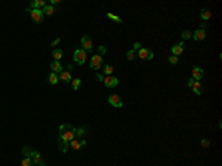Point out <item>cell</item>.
<instances>
[{
	"label": "cell",
	"instance_id": "1",
	"mask_svg": "<svg viewBox=\"0 0 222 166\" xmlns=\"http://www.w3.org/2000/svg\"><path fill=\"white\" fill-rule=\"evenodd\" d=\"M76 136V128L70 123H64L59 126V138L67 141V142H71Z\"/></svg>",
	"mask_w": 222,
	"mask_h": 166
},
{
	"label": "cell",
	"instance_id": "2",
	"mask_svg": "<svg viewBox=\"0 0 222 166\" xmlns=\"http://www.w3.org/2000/svg\"><path fill=\"white\" fill-rule=\"evenodd\" d=\"M108 102L113 105V107H116V108H120V107H123V99L120 98V95L119 94H111L110 96H108Z\"/></svg>",
	"mask_w": 222,
	"mask_h": 166
},
{
	"label": "cell",
	"instance_id": "3",
	"mask_svg": "<svg viewBox=\"0 0 222 166\" xmlns=\"http://www.w3.org/2000/svg\"><path fill=\"white\" fill-rule=\"evenodd\" d=\"M74 61H76V64L83 65V64L86 62V51H83V49H77V51L74 52Z\"/></svg>",
	"mask_w": 222,
	"mask_h": 166
},
{
	"label": "cell",
	"instance_id": "4",
	"mask_svg": "<svg viewBox=\"0 0 222 166\" xmlns=\"http://www.w3.org/2000/svg\"><path fill=\"white\" fill-rule=\"evenodd\" d=\"M30 157H31V160H33V165H36V166H45V165H46L45 160H43V157H42V154H40L39 151H31V153H30Z\"/></svg>",
	"mask_w": 222,
	"mask_h": 166
},
{
	"label": "cell",
	"instance_id": "5",
	"mask_svg": "<svg viewBox=\"0 0 222 166\" xmlns=\"http://www.w3.org/2000/svg\"><path fill=\"white\" fill-rule=\"evenodd\" d=\"M27 12L30 14V17L33 18V21H36V22H42L43 21V12L40 11V9H27Z\"/></svg>",
	"mask_w": 222,
	"mask_h": 166
},
{
	"label": "cell",
	"instance_id": "6",
	"mask_svg": "<svg viewBox=\"0 0 222 166\" xmlns=\"http://www.w3.org/2000/svg\"><path fill=\"white\" fill-rule=\"evenodd\" d=\"M138 57H139V58H142V59H145V61H150V59H153V58H154V52H153V51H150V49H144V48H141V49L138 51Z\"/></svg>",
	"mask_w": 222,
	"mask_h": 166
},
{
	"label": "cell",
	"instance_id": "7",
	"mask_svg": "<svg viewBox=\"0 0 222 166\" xmlns=\"http://www.w3.org/2000/svg\"><path fill=\"white\" fill-rule=\"evenodd\" d=\"M102 82H104V85H105L107 88H116V86L119 85V79L114 77V76H105Z\"/></svg>",
	"mask_w": 222,
	"mask_h": 166
},
{
	"label": "cell",
	"instance_id": "8",
	"mask_svg": "<svg viewBox=\"0 0 222 166\" xmlns=\"http://www.w3.org/2000/svg\"><path fill=\"white\" fill-rule=\"evenodd\" d=\"M81 46H83V51H92L93 49V42L89 36H83L81 37Z\"/></svg>",
	"mask_w": 222,
	"mask_h": 166
},
{
	"label": "cell",
	"instance_id": "9",
	"mask_svg": "<svg viewBox=\"0 0 222 166\" xmlns=\"http://www.w3.org/2000/svg\"><path fill=\"white\" fill-rule=\"evenodd\" d=\"M101 65H102V57H99V55H93V57H92V59H90V68H93V70L96 71V70H99V68H101Z\"/></svg>",
	"mask_w": 222,
	"mask_h": 166
},
{
	"label": "cell",
	"instance_id": "10",
	"mask_svg": "<svg viewBox=\"0 0 222 166\" xmlns=\"http://www.w3.org/2000/svg\"><path fill=\"white\" fill-rule=\"evenodd\" d=\"M203 76H204V70H203L201 67H198V65L192 67V79H194L195 82H200V80L203 79Z\"/></svg>",
	"mask_w": 222,
	"mask_h": 166
},
{
	"label": "cell",
	"instance_id": "11",
	"mask_svg": "<svg viewBox=\"0 0 222 166\" xmlns=\"http://www.w3.org/2000/svg\"><path fill=\"white\" fill-rule=\"evenodd\" d=\"M195 42H200V40H204L206 39V30L204 28H197L194 33H192V36H191Z\"/></svg>",
	"mask_w": 222,
	"mask_h": 166
},
{
	"label": "cell",
	"instance_id": "12",
	"mask_svg": "<svg viewBox=\"0 0 222 166\" xmlns=\"http://www.w3.org/2000/svg\"><path fill=\"white\" fill-rule=\"evenodd\" d=\"M48 3L45 2V0H33V2L30 3V9H43Z\"/></svg>",
	"mask_w": 222,
	"mask_h": 166
},
{
	"label": "cell",
	"instance_id": "13",
	"mask_svg": "<svg viewBox=\"0 0 222 166\" xmlns=\"http://www.w3.org/2000/svg\"><path fill=\"white\" fill-rule=\"evenodd\" d=\"M184 42H181V43H176V45H173L172 46V55H175V57H179L181 54H182V51H184Z\"/></svg>",
	"mask_w": 222,
	"mask_h": 166
},
{
	"label": "cell",
	"instance_id": "14",
	"mask_svg": "<svg viewBox=\"0 0 222 166\" xmlns=\"http://www.w3.org/2000/svg\"><path fill=\"white\" fill-rule=\"evenodd\" d=\"M84 145H86V141H84V139H83V141H81V139H73V141L70 142V147H71L73 150H76V151L80 150V148L84 147Z\"/></svg>",
	"mask_w": 222,
	"mask_h": 166
},
{
	"label": "cell",
	"instance_id": "15",
	"mask_svg": "<svg viewBox=\"0 0 222 166\" xmlns=\"http://www.w3.org/2000/svg\"><path fill=\"white\" fill-rule=\"evenodd\" d=\"M50 70H52V73H55V74L61 73V71H62L61 62H59V61H52V62H50Z\"/></svg>",
	"mask_w": 222,
	"mask_h": 166
},
{
	"label": "cell",
	"instance_id": "16",
	"mask_svg": "<svg viewBox=\"0 0 222 166\" xmlns=\"http://www.w3.org/2000/svg\"><path fill=\"white\" fill-rule=\"evenodd\" d=\"M58 148H59L62 153H67V151H68V148H70V142H67V141H64V139L58 138Z\"/></svg>",
	"mask_w": 222,
	"mask_h": 166
},
{
	"label": "cell",
	"instance_id": "17",
	"mask_svg": "<svg viewBox=\"0 0 222 166\" xmlns=\"http://www.w3.org/2000/svg\"><path fill=\"white\" fill-rule=\"evenodd\" d=\"M58 77H59L64 83H71V74H70V71H61Z\"/></svg>",
	"mask_w": 222,
	"mask_h": 166
},
{
	"label": "cell",
	"instance_id": "18",
	"mask_svg": "<svg viewBox=\"0 0 222 166\" xmlns=\"http://www.w3.org/2000/svg\"><path fill=\"white\" fill-rule=\"evenodd\" d=\"M191 89H192L194 94H197V95H201V94H203V86H201L200 82H194V85L191 86Z\"/></svg>",
	"mask_w": 222,
	"mask_h": 166
},
{
	"label": "cell",
	"instance_id": "19",
	"mask_svg": "<svg viewBox=\"0 0 222 166\" xmlns=\"http://www.w3.org/2000/svg\"><path fill=\"white\" fill-rule=\"evenodd\" d=\"M42 12H43V15H48V17H50V15H53V12H55V9H53V6L52 5H46L43 9H42Z\"/></svg>",
	"mask_w": 222,
	"mask_h": 166
},
{
	"label": "cell",
	"instance_id": "20",
	"mask_svg": "<svg viewBox=\"0 0 222 166\" xmlns=\"http://www.w3.org/2000/svg\"><path fill=\"white\" fill-rule=\"evenodd\" d=\"M200 18H201L203 21H207V20H210V18H212V12H210L209 9H201V12H200Z\"/></svg>",
	"mask_w": 222,
	"mask_h": 166
},
{
	"label": "cell",
	"instance_id": "21",
	"mask_svg": "<svg viewBox=\"0 0 222 166\" xmlns=\"http://www.w3.org/2000/svg\"><path fill=\"white\" fill-rule=\"evenodd\" d=\"M62 55H64V52H62L61 49H53V51H52V57H53V61H59V59L62 58Z\"/></svg>",
	"mask_w": 222,
	"mask_h": 166
},
{
	"label": "cell",
	"instance_id": "22",
	"mask_svg": "<svg viewBox=\"0 0 222 166\" xmlns=\"http://www.w3.org/2000/svg\"><path fill=\"white\" fill-rule=\"evenodd\" d=\"M48 82H49L50 85H56V83L59 82V77H58V74H55V73H50V74L48 76Z\"/></svg>",
	"mask_w": 222,
	"mask_h": 166
},
{
	"label": "cell",
	"instance_id": "23",
	"mask_svg": "<svg viewBox=\"0 0 222 166\" xmlns=\"http://www.w3.org/2000/svg\"><path fill=\"white\" fill-rule=\"evenodd\" d=\"M113 71H114V67H113V65L107 64V65L104 67V74H105V76H111V74H113Z\"/></svg>",
	"mask_w": 222,
	"mask_h": 166
},
{
	"label": "cell",
	"instance_id": "24",
	"mask_svg": "<svg viewBox=\"0 0 222 166\" xmlns=\"http://www.w3.org/2000/svg\"><path fill=\"white\" fill-rule=\"evenodd\" d=\"M107 17H108L110 20H113V21H116V22H119V24H122V22H123L120 17H117V15H114V14H111V12H107Z\"/></svg>",
	"mask_w": 222,
	"mask_h": 166
},
{
	"label": "cell",
	"instance_id": "25",
	"mask_svg": "<svg viewBox=\"0 0 222 166\" xmlns=\"http://www.w3.org/2000/svg\"><path fill=\"white\" fill-rule=\"evenodd\" d=\"M80 85H81V80H80V79H73V80H71V88H73L74 91H77V89L80 88Z\"/></svg>",
	"mask_w": 222,
	"mask_h": 166
},
{
	"label": "cell",
	"instance_id": "26",
	"mask_svg": "<svg viewBox=\"0 0 222 166\" xmlns=\"http://www.w3.org/2000/svg\"><path fill=\"white\" fill-rule=\"evenodd\" d=\"M21 166H34V165H33L31 157H24V159H22V162H21Z\"/></svg>",
	"mask_w": 222,
	"mask_h": 166
},
{
	"label": "cell",
	"instance_id": "27",
	"mask_svg": "<svg viewBox=\"0 0 222 166\" xmlns=\"http://www.w3.org/2000/svg\"><path fill=\"white\" fill-rule=\"evenodd\" d=\"M135 57H136V51H135V49H130V51L126 54V58H128L129 61H133Z\"/></svg>",
	"mask_w": 222,
	"mask_h": 166
},
{
	"label": "cell",
	"instance_id": "28",
	"mask_svg": "<svg viewBox=\"0 0 222 166\" xmlns=\"http://www.w3.org/2000/svg\"><path fill=\"white\" fill-rule=\"evenodd\" d=\"M191 36H192V33H191V31H188V30H184V31L181 33V37H182L184 40H187V39H191Z\"/></svg>",
	"mask_w": 222,
	"mask_h": 166
},
{
	"label": "cell",
	"instance_id": "29",
	"mask_svg": "<svg viewBox=\"0 0 222 166\" xmlns=\"http://www.w3.org/2000/svg\"><path fill=\"white\" fill-rule=\"evenodd\" d=\"M86 133V128H80V129H76V136H83Z\"/></svg>",
	"mask_w": 222,
	"mask_h": 166
},
{
	"label": "cell",
	"instance_id": "30",
	"mask_svg": "<svg viewBox=\"0 0 222 166\" xmlns=\"http://www.w3.org/2000/svg\"><path fill=\"white\" fill-rule=\"evenodd\" d=\"M105 54H107L105 46H102V45H101V46H98V55H99V57H102V55H105Z\"/></svg>",
	"mask_w": 222,
	"mask_h": 166
},
{
	"label": "cell",
	"instance_id": "31",
	"mask_svg": "<svg viewBox=\"0 0 222 166\" xmlns=\"http://www.w3.org/2000/svg\"><path fill=\"white\" fill-rule=\"evenodd\" d=\"M178 61H179L178 57H175V55H170V57H169V62H170V64H178Z\"/></svg>",
	"mask_w": 222,
	"mask_h": 166
},
{
	"label": "cell",
	"instance_id": "32",
	"mask_svg": "<svg viewBox=\"0 0 222 166\" xmlns=\"http://www.w3.org/2000/svg\"><path fill=\"white\" fill-rule=\"evenodd\" d=\"M22 153H24V157H30V153H31V150H30L28 147H24V148H22Z\"/></svg>",
	"mask_w": 222,
	"mask_h": 166
},
{
	"label": "cell",
	"instance_id": "33",
	"mask_svg": "<svg viewBox=\"0 0 222 166\" xmlns=\"http://www.w3.org/2000/svg\"><path fill=\"white\" fill-rule=\"evenodd\" d=\"M59 42H61V37H58V39H55V40L52 42V45H50V46H52V48H55L56 45H59Z\"/></svg>",
	"mask_w": 222,
	"mask_h": 166
},
{
	"label": "cell",
	"instance_id": "34",
	"mask_svg": "<svg viewBox=\"0 0 222 166\" xmlns=\"http://www.w3.org/2000/svg\"><path fill=\"white\" fill-rule=\"evenodd\" d=\"M209 145H210L209 139H201V147H209Z\"/></svg>",
	"mask_w": 222,
	"mask_h": 166
},
{
	"label": "cell",
	"instance_id": "35",
	"mask_svg": "<svg viewBox=\"0 0 222 166\" xmlns=\"http://www.w3.org/2000/svg\"><path fill=\"white\" fill-rule=\"evenodd\" d=\"M194 82H195V80H194V79H192V77H191V79H190V80H188V83H187V86H188V88H191V86H192V85H194Z\"/></svg>",
	"mask_w": 222,
	"mask_h": 166
},
{
	"label": "cell",
	"instance_id": "36",
	"mask_svg": "<svg viewBox=\"0 0 222 166\" xmlns=\"http://www.w3.org/2000/svg\"><path fill=\"white\" fill-rule=\"evenodd\" d=\"M133 49H135V51H136V49L139 51V49H141V43H138V42H136V43L133 45Z\"/></svg>",
	"mask_w": 222,
	"mask_h": 166
},
{
	"label": "cell",
	"instance_id": "37",
	"mask_svg": "<svg viewBox=\"0 0 222 166\" xmlns=\"http://www.w3.org/2000/svg\"><path fill=\"white\" fill-rule=\"evenodd\" d=\"M61 3V0H52L50 2V5H59Z\"/></svg>",
	"mask_w": 222,
	"mask_h": 166
},
{
	"label": "cell",
	"instance_id": "38",
	"mask_svg": "<svg viewBox=\"0 0 222 166\" xmlns=\"http://www.w3.org/2000/svg\"><path fill=\"white\" fill-rule=\"evenodd\" d=\"M96 79L102 82V80H104V76H102V74H96Z\"/></svg>",
	"mask_w": 222,
	"mask_h": 166
},
{
	"label": "cell",
	"instance_id": "39",
	"mask_svg": "<svg viewBox=\"0 0 222 166\" xmlns=\"http://www.w3.org/2000/svg\"><path fill=\"white\" fill-rule=\"evenodd\" d=\"M67 68H68V71H73V65H71V64H68Z\"/></svg>",
	"mask_w": 222,
	"mask_h": 166
}]
</instances>
